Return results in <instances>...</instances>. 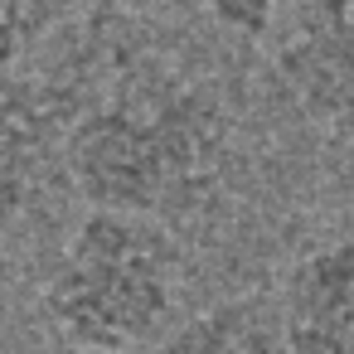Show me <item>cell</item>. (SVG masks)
Instances as JSON below:
<instances>
[{
  "label": "cell",
  "instance_id": "cell-3",
  "mask_svg": "<svg viewBox=\"0 0 354 354\" xmlns=\"http://www.w3.org/2000/svg\"><path fill=\"white\" fill-rule=\"evenodd\" d=\"M277 78L310 127L354 141V0H306L277 44Z\"/></svg>",
  "mask_w": 354,
  "mask_h": 354
},
{
  "label": "cell",
  "instance_id": "cell-8",
  "mask_svg": "<svg viewBox=\"0 0 354 354\" xmlns=\"http://www.w3.org/2000/svg\"><path fill=\"white\" fill-rule=\"evenodd\" d=\"M204 10L218 30L243 35V39H262L277 20V0H204Z\"/></svg>",
  "mask_w": 354,
  "mask_h": 354
},
{
  "label": "cell",
  "instance_id": "cell-5",
  "mask_svg": "<svg viewBox=\"0 0 354 354\" xmlns=\"http://www.w3.org/2000/svg\"><path fill=\"white\" fill-rule=\"evenodd\" d=\"M73 117V97L44 83L10 88L0 97V233H10L15 218L30 209L44 160L64 151Z\"/></svg>",
  "mask_w": 354,
  "mask_h": 354
},
{
  "label": "cell",
  "instance_id": "cell-7",
  "mask_svg": "<svg viewBox=\"0 0 354 354\" xmlns=\"http://www.w3.org/2000/svg\"><path fill=\"white\" fill-rule=\"evenodd\" d=\"M73 0H0V73L25 64L68 15Z\"/></svg>",
  "mask_w": 354,
  "mask_h": 354
},
{
  "label": "cell",
  "instance_id": "cell-10",
  "mask_svg": "<svg viewBox=\"0 0 354 354\" xmlns=\"http://www.w3.org/2000/svg\"><path fill=\"white\" fill-rule=\"evenodd\" d=\"M97 6H112V10H141L146 0H97Z\"/></svg>",
  "mask_w": 354,
  "mask_h": 354
},
{
  "label": "cell",
  "instance_id": "cell-2",
  "mask_svg": "<svg viewBox=\"0 0 354 354\" xmlns=\"http://www.w3.org/2000/svg\"><path fill=\"white\" fill-rule=\"evenodd\" d=\"M185 252L160 218L88 209L44 286V310L64 344L136 349L175 310Z\"/></svg>",
  "mask_w": 354,
  "mask_h": 354
},
{
  "label": "cell",
  "instance_id": "cell-6",
  "mask_svg": "<svg viewBox=\"0 0 354 354\" xmlns=\"http://www.w3.org/2000/svg\"><path fill=\"white\" fill-rule=\"evenodd\" d=\"M160 354H291L277 325V310L262 301H218L185 325H175Z\"/></svg>",
  "mask_w": 354,
  "mask_h": 354
},
{
  "label": "cell",
  "instance_id": "cell-9",
  "mask_svg": "<svg viewBox=\"0 0 354 354\" xmlns=\"http://www.w3.org/2000/svg\"><path fill=\"white\" fill-rule=\"evenodd\" d=\"M59 354H136V349H78V344H64Z\"/></svg>",
  "mask_w": 354,
  "mask_h": 354
},
{
  "label": "cell",
  "instance_id": "cell-4",
  "mask_svg": "<svg viewBox=\"0 0 354 354\" xmlns=\"http://www.w3.org/2000/svg\"><path fill=\"white\" fill-rule=\"evenodd\" d=\"M277 325L291 354H354V238L306 248L291 262Z\"/></svg>",
  "mask_w": 354,
  "mask_h": 354
},
{
  "label": "cell",
  "instance_id": "cell-1",
  "mask_svg": "<svg viewBox=\"0 0 354 354\" xmlns=\"http://www.w3.org/2000/svg\"><path fill=\"white\" fill-rule=\"evenodd\" d=\"M59 156L88 209L175 223L218 199L233 156V117L204 78L131 68L73 117Z\"/></svg>",
  "mask_w": 354,
  "mask_h": 354
}]
</instances>
